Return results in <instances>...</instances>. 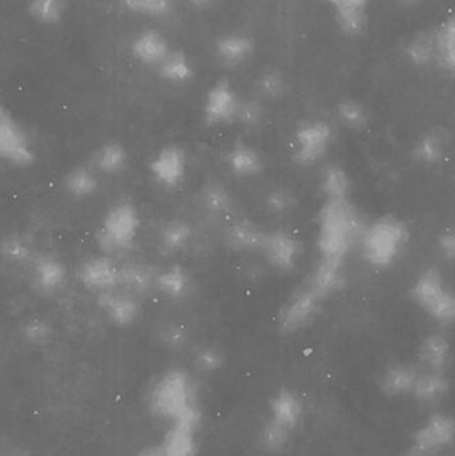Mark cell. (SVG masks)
<instances>
[{
	"mask_svg": "<svg viewBox=\"0 0 455 456\" xmlns=\"http://www.w3.org/2000/svg\"><path fill=\"white\" fill-rule=\"evenodd\" d=\"M334 19L342 34L357 37L362 35L368 27V10L347 8V10L334 11Z\"/></svg>",
	"mask_w": 455,
	"mask_h": 456,
	"instance_id": "cell-27",
	"label": "cell"
},
{
	"mask_svg": "<svg viewBox=\"0 0 455 456\" xmlns=\"http://www.w3.org/2000/svg\"><path fill=\"white\" fill-rule=\"evenodd\" d=\"M438 252L443 259L451 262L455 256V236L453 231H448L443 232V235L438 238Z\"/></svg>",
	"mask_w": 455,
	"mask_h": 456,
	"instance_id": "cell-37",
	"label": "cell"
},
{
	"mask_svg": "<svg viewBox=\"0 0 455 456\" xmlns=\"http://www.w3.org/2000/svg\"><path fill=\"white\" fill-rule=\"evenodd\" d=\"M418 359L427 371L445 372L451 362V342L445 334L427 335L419 346Z\"/></svg>",
	"mask_w": 455,
	"mask_h": 456,
	"instance_id": "cell-16",
	"label": "cell"
},
{
	"mask_svg": "<svg viewBox=\"0 0 455 456\" xmlns=\"http://www.w3.org/2000/svg\"><path fill=\"white\" fill-rule=\"evenodd\" d=\"M197 431L198 428L173 423L162 441L144 447L138 456H197Z\"/></svg>",
	"mask_w": 455,
	"mask_h": 456,
	"instance_id": "cell-10",
	"label": "cell"
},
{
	"mask_svg": "<svg viewBox=\"0 0 455 456\" xmlns=\"http://www.w3.org/2000/svg\"><path fill=\"white\" fill-rule=\"evenodd\" d=\"M321 190L325 200H349L352 192L349 174L341 166H329L321 178Z\"/></svg>",
	"mask_w": 455,
	"mask_h": 456,
	"instance_id": "cell-23",
	"label": "cell"
},
{
	"mask_svg": "<svg viewBox=\"0 0 455 456\" xmlns=\"http://www.w3.org/2000/svg\"><path fill=\"white\" fill-rule=\"evenodd\" d=\"M264 235L266 231L262 230L258 224L248 219H242V221L234 222L227 228L224 240L232 251L253 254V252H261Z\"/></svg>",
	"mask_w": 455,
	"mask_h": 456,
	"instance_id": "cell-13",
	"label": "cell"
},
{
	"mask_svg": "<svg viewBox=\"0 0 455 456\" xmlns=\"http://www.w3.org/2000/svg\"><path fill=\"white\" fill-rule=\"evenodd\" d=\"M186 173V159L178 149L167 150L160 158L159 175L167 184H178Z\"/></svg>",
	"mask_w": 455,
	"mask_h": 456,
	"instance_id": "cell-28",
	"label": "cell"
},
{
	"mask_svg": "<svg viewBox=\"0 0 455 456\" xmlns=\"http://www.w3.org/2000/svg\"><path fill=\"white\" fill-rule=\"evenodd\" d=\"M435 37V67L446 74L453 75L455 69V20L451 15L433 29Z\"/></svg>",
	"mask_w": 455,
	"mask_h": 456,
	"instance_id": "cell-17",
	"label": "cell"
},
{
	"mask_svg": "<svg viewBox=\"0 0 455 456\" xmlns=\"http://www.w3.org/2000/svg\"><path fill=\"white\" fill-rule=\"evenodd\" d=\"M411 299L437 323L446 326L453 323L455 297L446 286L443 273L437 268H425L411 284Z\"/></svg>",
	"mask_w": 455,
	"mask_h": 456,
	"instance_id": "cell-4",
	"label": "cell"
},
{
	"mask_svg": "<svg viewBox=\"0 0 455 456\" xmlns=\"http://www.w3.org/2000/svg\"><path fill=\"white\" fill-rule=\"evenodd\" d=\"M345 263L341 260L323 259L320 257L317 265L307 276L306 283L321 299H330L337 292L344 289L346 281Z\"/></svg>",
	"mask_w": 455,
	"mask_h": 456,
	"instance_id": "cell-11",
	"label": "cell"
},
{
	"mask_svg": "<svg viewBox=\"0 0 455 456\" xmlns=\"http://www.w3.org/2000/svg\"><path fill=\"white\" fill-rule=\"evenodd\" d=\"M226 165L238 178H254L264 170V158L258 150L245 142H240L232 144L227 151Z\"/></svg>",
	"mask_w": 455,
	"mask_h": 456,
	"instance_id": "cell-14",
	"label": "cell"
},
{
	"mask_svg": "<svg viewBox=\"0 0 455 456\" xmlns=\"http://www.w3.org/2000/svg\"><path fill=\"white\" fill-rule=\"evenodd\" d=\"M328 3L334 11L347 10V8H362L368 10L369 0H321Z\"/></svg>",
	"mask_w": 455,
	"mask_h": 456,
	"instance_id": "cell-38",
	"label": "cell"
},
{
	"mask_svg": "<svg viewBox=\"0 0 455 456\" xmlns=\"http://www.w3.org/2000/svg\"><path fill=\"white\" fill-rule=\"evenodd\" d=\"M160 281H162L163 289L173 297L186 295L191 287V279H190L189 273L179 267L166 273Z\"/></svg>",
	"mask_w": 455,
	"mask_h": 456,
	"instance_id": "cell-35",
	"label": "cell"
},
{
	"mask_svg": "<svg viewBox=\"0 0 455 456\" xmlns=\"http://www.w3.org/2000/svg\"><path fill=\"white\" fill-rule=\"evenodd\" d=\"M254 53V42L245 34L232 32L215 42V55L222 66L238 69L250 61Z\"/></svg>",
	"mask_w": 455,
	"mask_h": 456,
	"instance_id": "cell-12",
	"label": "cell"
},
{
	"mask_svg": "<svg viewBox=\"0 0 455 456\" xmlns=\"http://www.w3.org/2000/svg\"><path fill=\"white\" fill-rule=\"evenodd\" d=\"M264 120V109L258 101L248 99L240 101L238 110L237 122L248 130H256L261 127Z\"/></svg>",
	"mask_w": 455,
	"mask_h": 456,
	"instance_id": "cell-32",
	"label": "cell"
},
{
	"mask_svg": "<svg viewBox=\"0 0 455 456\" xmlns=\"http://www.w3.org/2000/svg\"><path fill=\"white\" fill-rule=\"evenodd\" d=\"M363 224L357 208L349 200H325L317 216V248L323 259L346 262L360 241Z\"/></svg>",
	"mask_w": 455,
	"mask_h": 456,
	"instance_id": "cell-1",
	"label": "cell"
},
{
	"mask_svg": "<svg viewBox=\"0 0 455 456\" xmlns=\"http://www.w3.org/2000/svg\"><path fill=\"white\" fill-rule=\"evenodd\" d=\"M159 69L160 75L166 80L174 83L189 82L194 75V69H192L189 58L182 51H171L170 55L160 64Z\"/></svg>",
	"mask_w": 455,
	"mask_h": 456,
	"instance_id": "cell-26",
	"label": "cell"
},
{
	"mask_svg": "<svg viewBox=\"0 0 455 456\" xmlns=\"http://www.w3.org/2000/svg\"><path fill=\"white\" fill-rule=\"evenodd\" d=\"M410 231L402 219L379 216L363 227L360 243L363 259L377 270L392 267L408 246Z\"/></svg>",
	"mask_w": 455,
	"mask_h": 456,
	"instance_id": "cell-3",
	"label": "cell"
},
{
	"mask_svg": "<svg viewBox=\"0 0 455 456\" xmlns=\"http://www.w3.org/2000/svg\"><path fill=\"white\" fill-rule=\"evenodd\" d=\"M400 2L405 5H416L418 4L421 0H400Z\"/></svg>",
	"mask_w": 455,
	"mask_h": 456,
	"instance_id": "cell-41",
	"label": "cell"
},
{
	"mask_svg": "<svg viewBox=\"0 0 455 456\" xmlns=\"http://www.w3.org/2000/svg\"><path fill=\"white\" fill-rule=\"evenodd\" d=\"M240 101L242 99H240L229 80H218L207 91L203 103V119L206 125L219 127L237 122Z\"/></svg>",
	"mask_w": 455,
	"mask_h": 456,
	"instance_id": "cell-8",
	"label": "cell"
},
{
	"mask_svg": "<svg viewBox=\"0 0 455 456\" xmlns=\"http://www.w3.org/2000/svg\"><path fill=\"white\" fill-rule=\"evenodd\" d=\"M223 363V354L214 346H205L195 354V367H197L198 371L203 372V374H214V372L219 371Z\"/></svg>",
	"mask_w": 455,
	"mask_h": 456,
	"instance_id": "cell-33",
	"label": "cell"
},
{
	"mask_svg": "<svg viewBox=\"0 0 455 456\" xmlns=\"http://www.w3.org/2000/svg\"><path fill=\"white\" fill-rule=\"evenodd\" d=\"M189 2L197 10H210L215 4L216 0H189Z\"/></svg>",
	"mask_w": 455,
	"mask_h": 456,
	"instance_id": "cell-40",
	"label": "cell"
},
{
	"mask_svg": "<svg viewBox=\"0 0 455 456\" xmlns=\"http://www.w3.org/2000/svg\"><path fill=\"white\" fill-rule=\"evenodd\" d=\"M418 374L419 372L410 364H392L385 370L381 380H379L382 393L389 396H402L411 394Z\"/></svg>",
	"mask_w": 455,
	"mask_h": 456,
	"instance_id": "cell-18",
	"label": "cell"
},
{
	"mask_svg": "<svg viewBox=\"0 0 455 456\" xmlns=\"http://www.w3.org/2000/svg\"><path fill=\"white\" fill-rule=\"evenodd\" d=\"M125 5L134 12L163 18L170 15L174 2L173 0H125Z\"/></svg>",
	"mask_w": 455,
	"mask_h": 456,
	"instance_id": "cell-34",
	"label": "cell"
},
{
	"mask_svg": "<svg viewBox=\"0 0 455 456\" xmlns=\"http://www.w3.org/2000/svg\"><path fill=\"white\" fill-rule=\"evenodd\" d=\"M286 79L278 69H267L256 80L258 93L266 99H278L286 93Z\"/></svg>",
	"mask_w": 455,
	"mask_h": 456,
	"instance_id": "cell-31",
	"label": "cell"
},
{
	"mask_svg": "<svg viewBox=\"0 0 455 456\" xmlns=\"http://www.w3.org/2000/svg\"><path fill=\"white\" fill-rule=\"evenodd\" d=\"M261 252L274 270L288 273L301 260L302 243L290 231H266Z\"/></svg>",
	"mask_w": 455,
	"mask_h": 456,
	"instance_id": "cell-9",
	"label": "cell"
},
{
	"mask_svg": "<svg viewBox=\"0 0 455 456\" xmlns=\"http://www.w3.org/2000/svg\"><path fill=\"white\" fill-rule=\"evenodd\" d=\"M200 200L203 208L211 216H223L232 211V194L222 184L210 183L205 186Z\"/></svg>",
	"mask_w": 455,
	"mask_h": 456,
	"instance_id": "cell-25",
	"label": "cell"
},
{
	"mask_svg": "<svg viewBox=\"0 0 455 456\" xmlns=\"http://www.w3.org/2000/svg\"><path fill=\"white\" fill-rule=\"evenodd\" d=\"M333 141L334 130L330 123L322 119L306 120L294 133L291 157L299 166L309 167L325 157Z\"/></svg>",
	"mask_w": 455,
	"mask_h": 456,
	"instance_id": "cell-5",
	"label": "cell"
},
{
	"mask_svg": "<svg viewBox=\"0 0 455 456\" xmlns=\"http://www.w3.org/2000/svg\"><path fill=\"white\" fill-rule=\"evenodd\" d=\"M451 390V380L445 372L425 371L418 374L411 395L422 403H435Z\"/></svg>",
	"mask_w": 455,
	"mask_h": 456,
	"instance_id": "cell-20",
	"label": "cell"
},
{
	"mask_svg": "<svg viewBox=\"0 0 455 456\" xmlns=\"http://www.w3.org/2000/svg\"><path fill=\"white\" fill-rule=\"evenodd\" d=\"M304 404L294 391L282 388L270 402V420L293 431L301 422Z\"/></svg>",
	"mask_w": 455,
	"mask_h": 456,
	"instance_id": "cell-15",
	"label": "cell"
},
{
	"mask_svg": "<svg viewBox=\"0 0 455 456\" xmlns=\"http://www.w3.org/2000/svg\"><path fill=\"white\" fill-rule=\"evenodd\" d=\"M446 155L445 135L438 131L424 134L413 147V158L418 165L435 167L443 162Z\"/></svg>",
	"mask_w": 455,
	"mask_h": 456,
	"instance_id": "cell-19",
	"label": "cell"
},
{
	"mask_svg": "<svg viewBox=\"0 0 455 456\" xmlns=\"http://www.w3.org/2000/svg\"><path fill=\"white\" fill-rule=\"evenodd\" d=\"M406 59L413 66L427 69L435 64V37L433 31H421L414 35L403 48Z\"/></svg>",
	"mask_w": 455,
	"mask_h": 456,
	"instance_id": "cell-21",
	"label": "cell"
},
{
	"mask_svg": "<svg viewBox=\"0 0 455 456\" xmlns=\"http://www.w3.org/2000/svg\"><path fill=\"white\" fill-rule=\"evenodd\" d=\"M135 55L146 64L160 66L165 59L170 55L171 50L167 40L155 31H147L136 40Z\"/></svg>",
	"mask_w": 455,
	"mask_h": 456,
	"instance_id": "cell-22",
	"label": "cell"
},
{
	"mask_svg": "<svg viewBox=\"0 0 455 456\" xmlns=\"http://www.w3.org/2000/svg\"><path fill=\"white\" fill-rule=\"evenodd\" d=\"M291 438V430L278 425L269 419V422L264 426L261 431V444L267 452H280L283 447L288 446Z\"/></svg>",
	"mask_w": 455,
	"mask_h": 456,
	"instance_id": "cell-30",
	"label": "cell"
},
{
	"mask_svg": "<svg viewBox=\"0 0 455 456\" xmlns=\"http://www.w3.org/2000/svg\"><path fill=\"white\" fill-rule=\"evenodd\" d=\"M455 426L453 418L446 414H433L411 439L410 452L413 456L437 454L453 444Z\"/></svg>",
	"mask_w": 455,
	"mask_h": 456,
	"instance_id": "cell-7",
	"label": "cell"
},
{
	"mask_svg": "<svg viewBox=\"0 0 455 456\" xmlns=\"http://www.w3.org/2000/svg\"><path fill=\"white\" fill-rule=\"evenodd\" d=\"M149 409L154 417L170 422V425L181 423L199 428L202 420L197 387L183 370H171L155 383L149 395Z\"/></svg>",
	"mask_w": 455,
	"mask_h": 456,
	"instance_id": "cell-2",
	"label": "cell"
},
{
	"mask_svg": "<svg viewBox=\"0 0 455 456\" xmlns=\"http://www.w3.org/2000/svg\"><path fill=\"white\" fill-rule=\"evenodd\" d=\"M264 205H266V210L272 216H286L296 210L298 200H297V195L291 190L280 187V189L272 190L267 194Z\"/></svg>",
	"mask_w": 455,
	"mask_h": 456,
	"instance_id": "cell-29",
	"label": "cell"
},
{
	"mask_svg": "<svg viewBox=\"0 0 455 456\" xmlns=\"http://www.w3.org/2000/svg\"><path fill=\"white\" fill-rule=\"evenodd\" d=\"M192 238L191 227L183 222H175L166 230L165 241L168 248L174 251L184 248Z\"/></svg>",
	"mask_w": 455,
	"mask_h": 456,
	"instance_id": "cell-36",
	"label": "cell"
},
{
	"mask_svg": "<svg viewBox=\"0 0 455 456\" xmlns=\"http://www.w3.org/2000/svg\"><path fill=\"white\" fill-rule=\"evenodd\" d=\"M337 117L339 122L353 131H362L370 122L368 109L355 99H344L337 106Z\"/></svg>",
	"mask_w": 455,
	"mask_h": 456,
	"instance_id": "cell-24",
	"label": "cell"
},
{
	"mask_svg": "<svg viewBox=\"0 0 455 456\" xmlns=\"http://www.w3.org/2000/svg\"><path fill=\"white\" fill-rule=\"evenodd\" d=\"M186 340V332H184L183 330L179 329V327H175V329L171 330V331H168L167 334H166V343H167L170 347H183Z\"/></svg>",
	"mask_w": 455,
	"mask_h": 456,
	"instance_id": "cell-39",
	"label": "cell"
},
{
	"mask_svg": "<svg viewBox=\"0 0 455 456\" xmlns=\"http://www.w3.org/2000/svg\"><path fill=\"white\" fill-rule=\"evenodd\" d=\"M323 300L307 286L306 281L283 303L277 316V326L283 335L304 331L317 318Z\"/></svg>",
	"mask_w": 455,
	"mask_h": 456,
	"instance_id": "cell-6",
	"label": "cell"
}]
</instances>
